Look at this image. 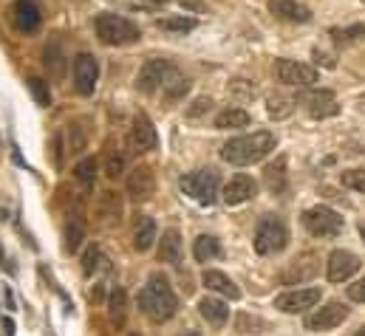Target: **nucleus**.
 I'll return each instance as SVG.
<instances>
[{
	"label": "nucleus",
	"mask_w": 365,
	"mask_h": 336,
	"mask_svg": "<svg viewBox=\"0 0 365 336\" xmlns=\"http://www.w3.org/2000/svg\"><path fill=\"white\" fill-rule=\"evenodd\" d=\"M348 297H351L354 303H365V277L357 280L354 285H348Z\"/></svg>",
	"instance_id": "obj_45"
},
{
	"label": "nucleus",
	"mask_w": 365,
	"mask_h": 336,
	"mask_svg": "<svg viewBox=\"0 0 365 336\" xmlns=\"http://www.w3.org/2000/svg\"><path fill=\"white\" fill-rule=\"evenodd\" d=\"M295 102L309 110L312 119H328V116H337L340 114V105H337V99H334L332 91H314V88L309 91V88H303V94H298Z\"/></svg>",
	"instance_id": "obj_8"
},
{
	"label": "nucleus",
	"mask_w": 365,
	"mask_h": 336,
	"mask_svg": "<svg viewBox=\"0 0 365 336\" xmlns=\"http://www.w3.org/2000/svg\"><path fill=\"white\" fill-rule=\"evenodd\" d=\"M289 243V229L278 218H264L255 229V251L258 254H278Z\"/></svg>",
	"instance_id": "obj_5"
},
{
	"label": "nucleus",
	"mask_w": 365,
	"mask_h": 336,
	"mask_svg": "<svg viewBox=\"0 0 365 336\" xmlns=\"http://www.w3.org/2000/svg\"><path fill=\"white\" fill-rule=\"evenodd\" d=\"M328 34L334 37V43H337V46H343V48H346V46L359 43L362 37H365V23H357V26H348V28H332Z\"/></svg>",
	"instance_id": "obj_33"
},
{
	"label": "nucleus",
	"mask_w": 365,
	"mask_h": 336,
	"mask_svg": "<svg viewBox=\"0 0 365 336\" xmlns=\"http://www.w3.org/2000/svg\"><path fill=\"white\" fill-rule=\"evenodd\" d=\"M230 94L238 96V99H244V102H252L255 96H258V88H255L249 80H232L230 82Z\"/></svg>",
	"instance_id": "obj_39"
},
{
	"label": "nucleus",
	"mask_w": 365,
	"mask_h": 336,
	"mask_svg": "<svg viewBox=\"0 0 365 336\" xmlns=\"http://www.w3.org/2000/svg\"><path fill=\"white\" fill-rule=\"evenodd\" d=\"M314 60H317V62H323L325 68H334V65H337L334 54H328V51H320V48H314Z\"/></svg>",
	"instance_id": "obj_46"
},
{
	"label": "nucleus",
	"mask_w": 365,
	"mask_h": 336,
	"mask_svg": "<svg viewBox=\"0 0 365 336\" xmlns=\"http://www.w3.org/2000/svg\"><path fill=\"white\" fill-rule=\"evenodd\" d=\"M181 235L176 229H167L162 232V240H159V263H167V266H181Z\"/></svg>",
	"instance_id": "obj_20"
},
{
	"label": "nucleus",
	"mask_w": 365,
	"mask_h": 336,
	"mask_svg": "<svg viewBox=\"0 0 365 336\" xmlns=\"http://www.w3.org/2000/svg\"><path fill=\"white\" fill-rule=\"evenodd\" d=\"M9 17H12V26L23 34H31L37 31L40 23H43V12L34 0H15L12 9H9Z\"/></svg>",
	"instance_id": "obj_14"
},
{
	"label": "nucleus",
	"mask_w": 365,
	"mask_h": 336,
	"mask_svg": "<svg viewBox=\"0 0 365 336\" xmlns=\"http://www.w3.org/2000/svg\"><path fill=\"white\" fill-rule=\"evenodd\" d=\"M128 195L136 201V204H144L156 195V175L151 167H136L130 175H128Z\"/></svg>",
	"instance_id": "obj_16"
},
{
	"label": "nucleus",
	"mask_w": 365,
	"mask_h": 336,
	"mask_svg": "<svg viewBox=\"0 0 365 336\" xmlns=\"http://www.w3.org/2000/svg\"><path fill=\"white\" fill-rule=\"evenodd\" d=\"M320 288H298V291H286L275 300V308H280L283 314H303L309 308H314L320 303Z\"/></svg>",
	"instance_id": "obj_11"
},
{
	"label": "nucleus",
	"mask_w": 365,
	"mask_h": 336,
	"mask_svg": "<svg viewBox=\"0 0 365 336\" xmlns=\"http://www.w3.org/2000/svg\"><path fill=\"white\" fill-rule=\"evenodd\" d=\"M255 193H258V184H255L249 175H235L227 186H224V204L227 206H238V204H244V201H249V198H255Z\"/></svg>",
	"instance_id": "obj_18"
},
{
	"label": "nucleus",
	"mask_w": 365,
	"mask_h": 336,
	"mask_svg": "<svg viewBox=\"0 0 365 336\" xmlns=\"http://www.w3.org/2000/svg\"><path fill=\"white\" fill-rule=\"evenodd\" d=\"M198 314L212 325V328H224L227 319H230V306L215 300V297H204V300L198 303Z\"/></svg>",
	"instance_id": "obj_22"
},
{
	"label": "nucleus",
	"mask_w": 365,
	"mask_h": 336,
	"mask_svg": "<svg viewBox=\"0 0 365 336\" xmlns=\"http://www.w3.org/2000/svg\"><path fill=\"white\" fill-rule=\"evenodd\" d=\"M275 77L283 85H291V88H312L320 80V73H317V68H312L306 62H298V60H278L275 62Z\"/></svg>",
	"instance_id": "obj_7"
},
{
	"label": "nucleus",
	"mask_w": 365,
	"mask_h": 336,
	"mask_svg": "<svg viewBox=\"0 0 365 336\" xmlns=\"http://www.w3.org/2000/svg\"><path fill=\"white\" fill-rule=\"evenodd\" d=\"M278 147V139L275 133L269 130H255L249 136H235L230 139L224 147H221V159L227 164H235V167H249V164H258L264 161L272 150Z\"/></svg>",
	"instance_id": "obj_1"
},
{
	"label": "nucleus",
	"mask_w": 365,
	"mask_h": 336,
	"mask_svg": "<svg viewBox=\"0 0 365 336\" xmlns=\"http://www.w3.org/2000/svg\"><path fill=\"white\" fill-rule=\"evenodd\" d=\"M181 190H185V195H190L193 201L210 206L215 204L218 198V186H221V178H218L215 170H196V173H187V175H181Z\"/></svg>",
	"instance_id": "obj_4"
},
{
	"label": "nucleus",
	"mask_w": 365,
	"mask_h": 336,
	"mask_svg": "<svg viewBox=\"0 0 365 336\" xmlns=\"http://www.w3.org/2000/svg\"><path fill=\"white\" fill-rule=\"evenodd\" d=\"M130 336H142V333H130Z\"/></svg>",
	"instance_id": "obj_53"
},
{
	"label": "nucleus",
	"mask_w": 365,
	"mask_h": 336,
	"mask_svg": "<svg viewBox=\"0 0 365 336\" xmlns=\"http://www.w3.org/2000/svg\"><path fill=\"white\" fill-rule=\"evenodd\" d=\"M96 215L105 220V223H119V218H122V201H119V195L117 193H102L99 195V204H96Z\"/></svg>",
	"instance_id": "obj_28"
},
{
	"label": "nucleus",
	"mask_w": 365,
	"mask_h": 336,
	"mask_svg": "<svg viewBox=\"0 0 365 336\" xmlns=\"http://www.w3.org/2000/svg\"><path fill=\"white\" fill-rule=\"evenodd\" d=\"M359 272V257L354 251L346 249H334L328 254V263H325V274L332 283H346Z\"/></svg>",
	"instance_id": "obj_10"
},
{
	"label": "nucleus",
	"mask_w": 365,
	"mask_h": 336,
	"mask_svg": "<svg viewBox=\"0 0 365 336\" xmlns=\"http://www.w3.org/2000/svg\"><path fill=\"white\" fill-rule=\"evenodd\" d=\"M51 164H54V170L62 167V133L51 136Z\"/></svg>",
	"instance_id": "obj_44"
},
{
	"label": "nucleus",
	"mask_w": 365,
	"mask_h": 336,
	"mask_svg": "<svg viewBox=\"0 0 365 336\" xmlns=\"http://www.w3.org/2000/svg\"><path fill=\"white\" fill-rule=\"evenodd\" d=\"M156 240H159L156 220H153V218H142L139 227H136V232H133V249H136V251H148V249H153Z\"/></svg>",
	"instance_id": "obj_24"
},
{
	"label": "nucleus",
	"mask_w": 365,
	"mask_h": 336,
	"mask_svg": "<svg viewBox=\"0 0 365 336\" xmlns=\"http://www.w3.org/2000/svg\"><path fill=\"white\" fill-rule=\"evenodd\" d=\"M343 186H348V190H357V193H365V170H346L340 175Z\"/></svg>",
	"instance_id": "obj_41"
},
{
	"label": "nucleus",
	"mask_w": 365,
	"mask_h": 336,
	"mask_svg": "<svg viewBox=\"0 0 365 336\" xmlns=\"http://www.w3.org/2000/svg\"><path fill=\"white\" fill-rule=\"evenodd\" d=\"M359 235H362V240H365V220L359 223Z\"/></svg>",
	"instance_id": "obj_50"
},
{
	"label": "nucleus",
	"mask_w": 365,
	"mask_h": 336,
	"mask_svg": "<svg viewBox=\"0 0 365 336\" xmlns=\"http://www.w3.org/2000/svg\"><path fill=\"white\" fill-rule=\"evenodd\" d=\"M94 28L105 46H130V43L142 40L139 26L130 23L128 17H119V15H99L94 20Z\"/></svg>",
	"instance_id": "obj_3"
},
{
	"label": "nucleus",
	"mask_w": 365,
	"mask_h": 336,
	"mask_svg": "<svg viewBox=\"0 0 365 336\" xmlns=\"http://www.w3.org/2000/svg\"><path fill=\"white\" fill-rule=\"evenodd\" d=\"M362 3H365V0H362Z\"/></svg>",
	"instance_id": "obj_55"
},
{
	"label": "nucleus",
	"mask_w": 365,
	"mask_h": 336,
	"mask_svg": "<svg viewBox=\"0 0 365 336\" xmlns=\"http://www.w3.org/2000/svg\"><path fill=\"white\" fill-rule=\"evenodd\" d=\"M88 147V133L80 122L74 125H68V153H83Z\"/></svg>",
	"instance_id": "obj_37"
},
{
	"label": "nucleus",
	"mask_w": 365,
	"mask_h": 336,
	"mask_svg": "<svg viewBox=\"0 0 365 336\" xmlns=\"http://www.w3.org/2000/svg\"><path fill=\"white\" fill-rule=\"evenodd\" d=\"M85 240V220L80 215H74L65 223V251H77Z\"/></svg>",
	"instance_id": "obj_30"
},
{
	"label": "nucleus",
	"mask_w": 365,
	"mask_h": 336,
	"mask_svg": "<svg viewBox=\"0 0 365 336\" xmlns=\"http://www.w3.org/2000/svg\"><path fill=\"white\" fill-rule=\"evenodd\" d=\"M0 328H3L6 336H15V333H17V330H15V319H9V317H6L3 322H0Z\"/></svg>",
	"instance_id": "obj_47"
},
{
	"label": "nucleus",
	"mask_w": 365,
	"mask_h": 336,
	"mask_svg": "<svg viewBox=\"0 0 365 336\" xmlns=\"http://www.w3.org/2000/svg\"><path fill=\"white\" fill-rule=\"evenodd\" d=\"M187 91H190V80L185 77V73H178L176 65H173V71L167 73L164 82H162V94H164V99L173 105V102H178V99H185Z\"/></svg>",
	"instance_id": "obj_23"
},
{
	"label": "nucleus",
	"mask_w": 365,
	"mask_h": 336,
	"mask_svg": "<svg viewBox=\"0 0 365 336\" xmlns=\"http://www.w3.org/2000/svg\"><path fill=\"white\" fill-rule=\"evenodd\" d=\"M193 254H196L198 263H210V260H215L218 254H221V243H218L212 235H201L193 243Z\"/></svg>",
	"instance_id": "obj_29"
},
{
	"label": "nucleus",
	"mask_w": 365,
	"mask_h": 336,
	"mask_svg": "<svg viewBox=\"0 0 365 336\" xmlns=\"http://www.w3.org/2000/svg\"><path fill=\"white\" fill-rule=\"evenodd\" d=\"M317 272H320V257L312 254V251H306L298 260H291V263L280 272V283L283 285H303V283L314 280Z\"/></svg>",
	"instance_id": "obj_9"
},
{
	"label": "nucleus",
	"mask_w": 365,
	"mask_h": 336,
	"mask_svg": "<svg viewBox=\"0 0 365 336\" xmlns=\"http://www.w3.org/2000/svg\"><path fill=\"white\" fill-rule=\"evenodd\" d=\"M156 26L162 31H173V34H187L196 28V20L193 17H185V15H178V17H159Z\"/></svg>",
	"instance_id": "obj_34"
},
{
	"label": "nucleus",
	"mask_w": 365,
	"mask_h": 336,
	"mask_svg": "<svg viewBox=\"0 0 365 336\" xmlns=\"http://www.w3.org/2000/svg\"><path fill=\"white\" fill-rule=\"evenodd\" d=\"M343 319H348V308L334 300V303H325L323 308H317L314 314L306 317V330H314V333L332 330V328H337Z\"/></svg>",
	"instance_id": "obj_13"
},
{
	"label": "nucleus",
	"mask_w": 365,
	"mask_h": 336,
	"mask_svg": "<svg viewBox=\"0 0 365 336\" xmlns=\"http://www.w3.org/2000/svg\"><path fill=\"white\" fill-rule=\"evenodd\" d=\"M295 105H298L295 99H289V96H283V94H272V96L266 99V110H269L272 119H286V116H291Z\"/></svg>",
	"instance_id": "obj_32"
},
{
	"label": "nucleus",
	"mask_w": 365,
	"mask_h": 336,
	"mask_svg": "<svg viewBox=\"0 0 365 336\" xmlns=\"http://www.w3.org/2000/svg\"><path fill=\"white\" fill-rule=\"evenodd\" d=\"M74 88H77V94L80 96H91L94 94V88H96V80H99V62H96V57H91V54H80L77 60H74Z\"/></svg>",
	"instance_id": "obj_12"
},
{
	"label": "nucleus",
	"mask_w": 365,
	"mask_h": 336,
	"mask_svg": "<svg viewBox=\"0 0 365 336\" xmlns=\"http://www.w3.org/2000/svg\"><path fill=\"white\" fill-rule=\"evenodd\" d=\"M249 125V114L244 107H227L215 116V130H235V127H246Z\"/></svg>",
	"instance_id": "obj_27"
},
{
	"label": "nucleus",
	"mask_w": 365,
	"mask_h": 336,
	"mask_svg": "<svg viewBox=\"0 0 365 336\" xmlns=\"http://www.w3.org/2000/svg\"><path fill=\"white\" fill-rule=\"evenodd\" d=\"M264 184H266V190L275 193V195H280V193L286 190V159H283V156H278L272 164H266V170H264Z\"/></svg>",
	"instance_id": "obj_26"
},
{
	"label": "nucleus",
	"mask_w": 365,
	"mask_h": 336,
	"mask_svg": "<svg viewBox=\"0 0 365 336\" xmlns=\"http://www.w3.org/2000/svg\"><path fill=\"white\" fill-rule=\"evenodd\" d=\"M125 173V159L122 156H108V161H105V175L108 178H119Z\"/></svg>",
	"instance_id": "obj_43"
},
{
	"label": "nucleus",
	"mask_w": 365,
	"mask_h": 336,
	"mask_svg": "<svg viewBox=\"0 0 365 336\" xmlns=\"http://www.w3.org/2000/svg\"><path fill=\"white\" fill-rule=\"evenodd\" d=\"M108 308H111V319H114L117 325H122L125 317H128V291L117 285V288L111 291V297H108Z\"/></svg>",
	"instance_id": "obj_31"
},
{
	"label": "nucleus",
	"mask_w": 365,
	"mask_h": 336,
	"mask_svg": "<svg viewBox=\"0 0 365 336\" xmlns=\"http://www.w3.org/2000/svg\"><path fill=\"white\" fill-rule=\"evenodd\" d=\"M266 6L283 23H309L312 20V12L303 3H298V0H266Z\"/></svg>",
	"instance_id": "obj_19"
},
{
	"label": "nucleus",
	"mask_w": 365,
	"mask_h": 336,
	"mask_svg": "<svg viewBox=\"0 0 365 336\" xmlns=\"http://www.w3.org/2000/svg\"><path fill=\"white\" fill-rule=\"evenodd\" d=\"M303 227L314 238H337L343 232V218L328 206H312L303 212Z\"/></svg>",
	"instance_id": "obj_6"
},
{
	"label": "nucleus",
	"mask_w": 365,
	"mask_h": 336,
	"mask_svg": "<svg viewBox=\"0 0 365 336\" xmlns=\"http://www.w3.org/2000/svg\"><path fill=\"white\" fill-rule=\"evenodd\" d=\"M354 336H365V325H362V328H357V333H354Z\"/></svg>",
	"instance_id": "obj_51"
},
{
	"label": "nucleus",
	"mask_w": 365,
	"mask_h": 336,
	"mask_svg": "<svg viewBox=\"0 0 365 336\" xmlns=\"http://www.w3.org/2000/svg\"><path fill=\"white\" fill-rule=\"evenodd\" d=\"M43 65L49 68V77L51 80H62L65 71H68V60L60 48V43H49L46 51H43Z\"/></svg>",
	"instance_id": "obj_25"
},
{
	"label": "nucleus",
	"mask_w": 365,
	"mask_h": 336,
	"mask_svg": "<svg viewBox=\"0 0 365 336\" xmlns=\"http://www.w3.org/2000/svg\"><path fill=\"white\" fill-rule=\"evenodd\" d=\"M130 141L139 153H148L159 147V133L153 127V122L148 119V114H136L133 116V127H130Z\"/></svg>",
	"instance_id": "obj_17"
},
{
	"label": "nucleus",
	"mask_w": 365,
	"mask_h": 336,
	"mask_svg": "<svg viewBox=\"0 0 365 336\" xmlns=\"http://www.w3.org/2000/svg\"><path fill=\"white\" fill-rule=\"evenodd\" d=\"M139 308L151 322H167L178 311V297L170 288V280L164 274H151L148 285L139 291Z\"/></svg>",
	"instance_id": "obj_2"
},
{
	"label": "nucleus",
	"mask_w": 365,
	"mask_h": 336,
	"mask_svg": "<svg viewBox=\"0 0 365 336\" xmlns=\"http://www.w3.org/2000/svg\"><path fill=\"white\" fill-rule=\"evenodd\" d=\"M74 175H77V181H80L83 186H91L94 178H96V161H94V159H83V161L77 164Z\"/></svg>",
	"instance_id": "obj_40"
},
{
	"label": "nucleus",
	"mask_w": 365,
	"mask_h": 336,
	"mask_svg": "<svg viewBox=\"0 0 365 336\" xmlns=\"http://www.w3.org/2000/svg\"><path fill=\"white\" fill-rule=\"evenodd\" d=\"M3 297H6V308H9V311H15V294H12V288H9V285H3Z\"/></svg>",
	"instance_id": "obj_48"
},
{
	"label": "nucleus",
	"mask_w": 365,
	"mask_h": 336,
	"mask_svg": "<svg viewBox=\"0 0 365 336\" xmlns=\"http://www.w3.org/2000/svg\"><path fill=\"white\" fill-rule=\"evenodd\" d=\"M91 300H94V303L102 300V288H94V291H91Z\"/></svg>",
	"instance_id": "obj_49"
},
{
	"label": "nucleus",
	"mask_w": 365,
	"mask_h": 336,
	"mask_svg": "<svg viewBox=\"0 0 365 336\" xmlns=\"http://www.w3.org/2000/svg\"><path fill=\"white\" fill-rule=\"evenodd\" d=\"M170 71H173V62H170V60H151V62H144L142 71H139V77H136V88H139L142 94L159 91Z\"/></svg>",
	"instance_id": "obj_15"
},
{
	"label": "nucleus",
	"mask_w": 365,
	"mask_h": 336,
	"mask_svg": "<svg viewBox=\"0 0 365 336\" xmlns=\"http://www.w3.org/2000/svg\"><path fill=\"white\" fill-rule=\"evenodd\" d=\"M105 254H102V249L99 246H88V251L83 254V274L85 277H91V274H96L99 269H105Z\"/></svg>",
	"instance_id": "obj_36"
},
{
	"label": "nucleus",
	"mask_w": 365,
	"mask_h": 336,
	"mask_svg": "<svg viewBox=\"0 0 365 336\" xmlns=\"http://www.w3.org/2000/svg\"><path fill=\"white\" fill-rule=\"evenodd\" d=\"M204 285L210 288V291H215V294H221V297H227V300H238L241 297V288L224 274V272H215V269H207L204 272Z\"/></svg>",
	"instance_id": "obj_21"
},
{
	"label": "nucleus",
	"mask_w": 365,
	"mask_h": 336,
	"mask_svg": "<svg viewBox=\"0 0 365 336\" xmlns=\"http://www.w3.org/2000/svg\"><path fill=\"white\" fill-rule=\"evenodd\" d=\"M212 107V99L210 96H198L187 110H185V114H187V119H198V116H204L207 114V110Z\"/></svg>",
	"instance_id": "obj_42"
},
{
	"label": "nucleus",
	"mask_w": 365,
	"mask_h": 336,
	"mask_svg": "<svg viewBox=\"0 0 365 336\" xmlns=\"http://www.w3.org/2000/svg\"><path fill=\"white\" fill-rule=\"evenodd\" d=\"M28 91L34 96V102H37L40 107H49L51 105V91H49V82L43 77H28Z\"/></svg>",
	"instance_id": "obj_38"
},
{
	"label": "nucleus",
	"mask_w": 365,
	"mask_h": 336,
	"mask_svg": "<svg viewBox=\"0 0 365 336\" xmlns=\"http://www.w3.org/2000/svg\"><path fill=\"white\" fill-rule=\"evenodd\" d=\"M148 3H170V0H148Z\"/></svg>",
	"instance_id": "obj_52"
},
{
	"label": "nucleus",
	"mask_w": 365,
	"mask_h": 336,
	"mask_svg": "<svg viewBox=\"0 0 365 336\" xmlns=\"http://www.w3.org/2000/svg\"><path fill=\"white\" fill-rule=\"evenodd\" d=\"M187 336H198V333H187Z\"/></svg>",
	"instance_id": "obj_54"
},
{
	"label": "nucleus",
	"mask_w": 365,
	"mask_h": 336,
	"mask_svg": "<svg viewBox=\"0 0 365 336\" xmlns=\"http://www.w3.org/2000/svg\"><path fill=\"white\" fill-rule=\"evenodd\" d=\"M235 330L238 333H264V330H269V325H266V319L255 317V314H238L235 317Z\"/></svg>",
	"instance_id": "obj_35"
}]
</instances>
